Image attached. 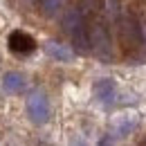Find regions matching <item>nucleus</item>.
<instances>
[{"instance_id": "obj_5", "label": "nucleus", "mask_w": 146, "mask_h": 146, "mask_svg": "<svg viewBox=\"0 0 146 146\" xmlns=\"http://www.w3.org/2000/svg\"><path fill=\"white\" fill-rule=\"evenodd\" d=\"M115 81L112 79H101V81H97V86H94V97L104 104V106H110L112 101H115Z\"/></svg>"}, {"instance_id": "obj_8", "label": "nucleus", "mask_w": 146, "mask_h": 146, "mask_svg": "<svg viewBox=\"0 0 146 146\" xmlns=\"http://www.w3.org/2000/svg\"><path fill=\"white\" fill-rule=\"evenodd\" d=\"M72 40H74V47H76V52H81V54H88V52H92L90 32H88V27H86V25H83V27H79V29L72 34Z\"/></svg>"}, {"instance_id": "obj_12", "label": "nucleus", "mask_w": 146, "mask_h": 146, "mask_svg": "<svg viewBox=\"0 0 146 146\" xmlns=\"http://www.w3.org/2000/svg\"><path fill=\"white\" fill-rule=\"evenodd\" d=\"M70 146H86V142H83V139H79V137H74Z\"/></svg>"}, {"instance_id": "obj_4", "label": "nucleus", "mask_w": 146, "mask_h": 146, "mask_svg": "<svg viewBox=\"0 0 146 146\" xmlns=\"http://www.w3.org/2000/svg\"><path fill=\"white\" fill-rule=\"evenodd\" d=\"M9 50L16 54H32L36 50V43L25 32H11L9 34Z\"/></svg>"}, {"instance_id": "obj_2", "label": "nucleus", "mask_w": 146, "mask_h": 146, "mask_svg": "<svg viewBox=\"0 0 146 146\" xmlns=\"http://www.w3.org/2000/svg\"><path fill=\"white\" fill-rule=\"evenodd\" d=\"M88 32H90V45H92V50L97 52V56L108 61L112 56V40H110V34L106 29V25L104 23H94L92 27H88Z\"/></svg>"}, {"instance_id": "obj_3", "label": "nucleus", "mask_w": 146, "mask_h": 146, "mask_svg": "<svg viewBox=\"0 0 146 146\" xmlns=\"http://www.w3.org/2000/svg\"><path fill=\"white\" fill-rule=\"evenodd\" d=\"M27 115L34 124H45L50 119V101L43 90H36L27 99Z\"/></svg>"}, {"instance_id": "obj_6", "label": "nucleus", "mask_w": 146, "mask_h": 146, "mask_svg": "<svg viewBox=\"0 0 146 146\" xmlns=\"http://www.w3.org/2000/svg\"><path fill=\"white\" fill-rule=\"evenodd\" d=\"M86 25V16H83V11L79 9V7H70L68 11H65V16H63V29L68 32V34H74L79 27H83Z\"/></svg>"}, {"instance_id": "obj_11", "label": "nucleus", "mask_w": 146, "mask_h": 146, "mask_svg": "<svg viewBox=\"0 0 146 146\" xmlns=\"http://www.w3.org/2000/svg\"><path fill=\"white\" fill-rule=\"evenodd\" d=\"M79 9L83 11V16H92V14H97L101 9V0H81Z\"/></svg>"}, {"instance_id": "obj_9", "label": "nucleus", "mask_w": 146, "mask_h": 146, "mask_svg": "<svg viewBox=\"0 0 146 146\" xmlns=\"http://www.w3.org/2000/svg\"><path fill=\"white\" fill-rule=\"evenodd\" d=\"M2 88H5V92H9V94H16V92H20L25 88V76L18 74V72H9L5 76V81H2Z\"/></svg>"}, {"instance_id": "obj_7", "label": "nucleus", "mask_w": 146, "mask_h": 146, "mask_svg": "<svg viewBox=\"0 0 146 146\" xmlns=\"http://www.w3.org/2000/svg\"><path fill=\"white\" fill-rule=\"evenodd\" d=\"M45 52L56 58V61H63V63H68V61H72L74 58V52L68 47V45H61V43H54V40H50L47 45H45Z\"/></svg>"}, {"instance_id": "obj_13", "label": "nucleus", "mask_w": 146, "mask_h": 146, "mask_svg": "<svg viewBox=\"0 0 146 146\" xmlns=\"http://www.w3.org/2000/svg\"><path fill=\"white\" fill-rule=\"evenodd\" d=\"M110 144H112V137H106V139H104L99 146H110Z\"/></svg>"}, {"instance_id": "obj_10", "label": "nucleus", "mask_w": 146, "mask_h": 146, "mask_svg": "<svg viewBox=\"0 0 146 146\" xmlns=\"http://www.w3.org/2000/svg\"><path fill=\"white\" fill-rule=\"evenodd\" d=\"M61 5H63V0H40V9L45 16H56Z\"/></svg>"}, {"instance_id": "obj_1", "label": "nucleus", "mask_w": 146, "mask_h": 146, "mask_svg": "<svg viewBox=\"0 0 146 146\" xmlns=\"http://www.w3.org/2000/svg\"><path fill=\"white\" fill-rule=\"evenodd\" d=\"M117 32H119V40L126 50H135L142 45L144 40V32H142V25L137 23V18L133 16H121L117 23Z\"/></svg>"}]
</instances>
